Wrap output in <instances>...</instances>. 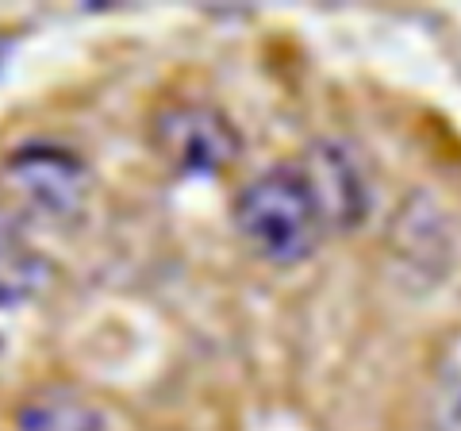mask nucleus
Listing matches in <instances>:
<instances>
[{"label": "nucleus", "instance_id": "f03ea898", "mask_svg": "<svg viewBox=\"0 0 461 431\" xmlns=\"http://www.w3.org/2000/svg\"><path fill=\"white\" fill-rule=\"evenodd\" d=\"M0 181L42 224H77L93 197V174L77 151L50 139L20 142L0 162Z\"/></svg>", "mask_w": 461, "mask_h": 431}, {"label": "nucleus", "instance_id": "423d86ee", "mask_svg": "<svg viewBox=\"0 0 461 431\" xmlns=\"http://www.w3.org/2000/svg\"><path fill=\"white\" fill-rule=\"evenodd\" d=\"M16 431H108V420L69 390H39L16 408Z\"/></svg>", "mask_w": 461, "mask_h": 431}, {"label": "nucleus", "instance_id": "39448f33", "mask_svg": "<svg viewBox=\"0 0 461 431\" xmlns=\"http://www.w3.org/2000/svg\"><path fill=\"white\" fill-rule=\"evenodd\" d=\"M388 258L400 281L411 289H430L450 274L454 262V235L450 220L430 193H411L393 216L388 227Z\"/></svg>", "mask_w": 461, "mask_h": 431}, {"label": "nucleus", "instance_id": "7ed1b4c3", "mask_svg": "<svg viewBox=\"0 0 461 431\" xmlns=\"http://www.w3.org/2000/svg\"><path fill=\"white\" fill-rule=\"evenodd\" d=\"M150 139L162 162L181 178H215L242 151L235 124L220 108L196 105V100L158 112L150 124Z\"/></svg>", "mask_w": 461, "mask_h": 431}, {"label": "nucleus", "instance_id": "f257e3e1", "mask_svg": "<svg viewBox=\"0 0 461 431\" xmlns=\"http://www.w3.org/2000/svg\"><path fill=\"white\" fill-rule=\"evenodd\" d=\"M239 239L269 266H300L320 251L327 220L300 166H269L239 189L230 205Z\"/></svg>", "mask_w": 461, "mask_h": 431}, {"label": "nucleus", "instance_id": "6e6552de", "mask_svg": "<svg viewBox=\"0 0 461 431\" xmlns=\"http://www.w3.org/2000/svg\"><path fill=\"white\" fill-rule=\"evenodd\" d=\"M430 420H435V431H461V351L454 354V362L446 366L438 378Z\"/></svg>", "mask_w": 461, "mask_h": 431}, {"label": "nucleus", "instance_id": "1a4fd4ad", "mask_svg": "<svg viewBox=\"0 0 461 431\" xmlns=\"http://www.w3.org/2000/svg\"><path fill=\"white\" fill-rule=\"evenodd\" d=\"M27 247L23 235H20V224H16V216H12L5 205H0V258L12 254V251H20Z\"/></svg>", "mask_w": 461, "mask_h": 431}, {"label": "nucleus", "instance_id": "20e7f679", "mask_svg": "<svg viewBox=\"0 0 461 431\" xmlns=\"http://www.w3.org/2000/svg\"><path fill=\"white\" fill-rule=\"evenodd\" d=\"M296 166L323 212L327 232H354V227L366 224V216L373 208V189H369L366 162L357 158L350 142L335 135L315 139Z\"/></svg>", "mask_w": 461, "mask_h": 431}, {"label": "nucleus", "instance_id": "0eeeda50", "mask_svg": "<svg viewBox=\"0 0 461 431\" xmlns=\"http://www.w3.org/2000/svg\"><path fill=\"white\" fill-rule=\"evenodd\" d=\"M50 281V262L32 247H20L0 258V312L20 308L32 297H39Z\"/></svg>", "mask_w": 461, "mask_h": 431}]
</instances>
